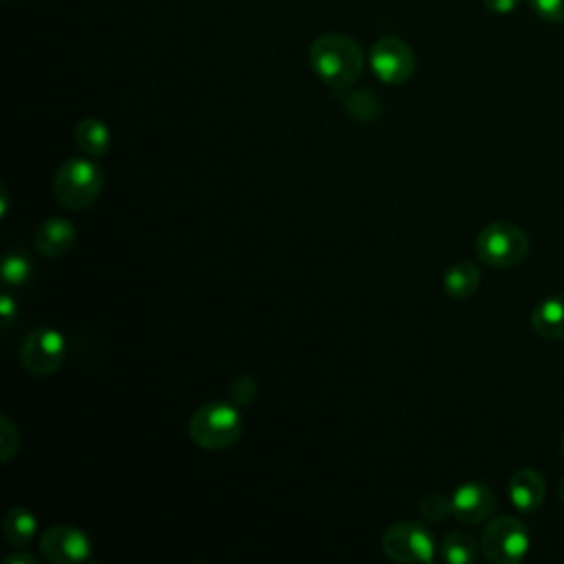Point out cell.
I'll list each match as a JSON object with an SVG mask.
<instances>
[{"label":"cell","instance_id":"12","mask_svg":"<svg viewBox=\"0 0 564 564\" xmlns=\"http://www.w3.org/2000/svg\"><path fill=\"white\" fill-rule=\"evenodd\" d=\"M75 240H77V231H75V225L66 218H48L44 220L35 236H33V242H35V249L46 256V258H59V256H66L73 247H75Z\"/></svg>","mask_w":564,"mask_h":564},{"label":"cell","instance_id":"20","mask_svg":"<svg viewBox=\"0 0 564 564\" xmlns=\"http://www.w3.org/2000/svg\"><path fill=\"white\" fill-rule=\"evenodd\" d=\"M419 513L432 522L445 520L452 513V498L443 496V494H427L421 502H419Z\"/></svg>","mask_w":564,"mask_h":564},{"label":"cell","instance_id":"21","mask_svg":"<svg viewBox=\"0 0 564 564\" xmlns=\"http://www.w3.org/2000/svg\"><path fill=\"white\" fill-rule=\"evenodd\" d=\"M18 445H20L18 427L11 423L9 416H2L0 419V456H2V463L11 460V456L18 452Z\"/></svg>","mask_w":564,"mask_h":564},{"label":"cell","instance_id":"11","mask_svg":"<svg viewBox=\"0 0 564 564\" xmlns=\"http://www.w3.org/2000/svg\"><path fill=\"white\" fill-rule=\"evenodd\" d=\"M507 491H509L511 505L518 511L533 513L542 507V502L546 498V482L535 469L524 467V469H518L511 474Z\"/></svg>","mask_w":564,"mask_h":564},{"label":"cell","instance_id":"16","mask_svg":"<svg viewBox=\"0 0 564 564\" xmlns=\"http://www.w3.org/2000/svg\"><path fill=\"white\" fill-rule=\"evenodd\" d=\"M480 286V271L474 262H454L443 278V289L454 300H465L474 295Z\"/></svg>","mask_w":564,"mask_h":564},{"label":"cell","instance_id":"18","mask_svg":"<svg viewBox=\"0 0 564 564\" xmlns=\"http://www.w3.org/2000/svg\"><path fill=\"white\" fill-rule=\"evenodd\" d=\"M344 106H346L348 115L355 117L357 121H372L381 112L379 97L368 88H357V90L348 93L344 99Z\"/></svg>","mask_w":564,"mask_h":564},{"label":"cell","instance_id":"27","mask_svg":"<svg viewBox=\"0 0 564 564\" xmlns=\"http://www.w3.org/2000/svg\"><path fill=\"white\" fill-rule=\"evenodd\" d=\"M557 491H560V498H562V502H564V476H562L560 482H557Z\"/></svg>","mask_w":564,"mask_h":564},{"label":"cell","instance_id":"3","mask_svg":"<svg viewBox=\"0 0 564 564\" xmlns=\"http://www.w3.org/2000/svg\"><path fill=\"white\" fill-rule=\"evenodd\" d=\"M187 434L192 443L203 449H225L242 434V416L231 403H203L189 416Z\"/></svg>","mask_w":564,"mask_h":564},{"label":"cell","instance_id":"19","mask_svg":"<svg viewBox=\"0 0 564 564\" xmlns=\"http://www.w3.org/2000/svg\"><path fill=\"white\" fill-rule=\"evenodd\" d=\"M33 275L29 258L20 251H9L2 260V280L7 286H24Z\"/></svg>","mask_w":564,"mask_h":564},{"label":"cell","instance_id":"28","mask_svg":"<svg viewBox=\"0 0 564 564\" xmlns=\"http://www.w3.org/2000/svg\"><path fill=\"white\" fill-rule=\"evenodd\" d=\"M562 454H564V436H562Z\"/></svg>","mask_w":564,"mask_h":564},{"label":"cell","instance_id":"7","mask_svg":"<svg viewBox=\"0 0 564 564\" xmlns=\"http://www.w3.org/2000/svg\"><path fill=\"white\" fill-rule=\"evenodd\" d=\"M66 357V339L57 328H35L20 344V366L35 377L53 375Z\"/></svg>","mask_w":564,"mask_h":564},{"label":"cell","instance_id":"2","mask_svg":"<svg viewBox=\"0 0 564 564\" xmlns=\"http://www.w3.org/2000/svg\"><path fill=\"white\" fill-rule=\"evenodd\" d=\"M104 183L106 174L97 161L73 156L57 167L53 176V196L62 207L79 212L97 200Z\"/></svg>","mask_w":564,"mask_h":564},{"label":"cell","instance_id":"25","mask_svg":"<svg viewBox=\"0 0 564 564\" xmlns=\"http://www.w3.org/2000/svg\"><path fill=\"white\" fill-rule=\"evenodd\" d=\"M37 564V557L33 555V553H26V551H22V549H18L15 553H11V555H7L4 557V564Z\"/></svg>","mask_w":564,"mask_h":564},{"label":"cell","instance_id":"10","mask_svg":"<svg viewBox=\"0 0 564 564\" xmlns=\"http://www.w3.org/2000/svg\"><path fill=\"white\" fill-rule=\"evenodd\" d=\"M496 509L494 491L482 482H463L452 494V516L463 524H478Z\"/></svg>","mask_w":564,"mask_h":564},{"label":"cell","instance_id":"24","mask_svg":"<svg viewBox=\"0 0 564 564\" xmlns=\"http://www.w3.org/2000/svg\"><path fill=\"white\" fill-rule=\"evenodd\" d=\"M520 2L522 0H482L485 9H489L491 13H500V15L513 13L520 7Z\"/></svg>","mask_w":564,"mask_h":564},{"label":"cell","instance_id":"17","mask_svg":"<svg viewBox=\"0 0 564 564\" xmlns=\"http://www.w3.org/2000/svg\"><path fill=\"white\" fill-rule=\"evenodd\" d=\"M478 549L480 542H476V538L467 531H449L445 533V538L441 540V557L449 564H469L478 557Z\"/></svg>","mask_w":564,"mask_h":564},{"label":"cell","instance_id":"9","mask_svg":"<svg viewBox=\"0 0 564 564\" xmlns=\"http://www.w3.org/2000/svg\"><path fill=\"white\" fill-rule=\"evenodd\" d=\"M40 553L51 564H82L93 553L90 538L73 524H55L40 538Z\"/></svg>","mask_w":564,"mask_h":564},{"label":"cell","instance_id":"13","mask_svg":"<svg viewBox=\"0 0 564 564\" xmlns=\"http://www.w3.org/2000/svg\"><path fill=\"white\" fill-rule=\"evenodd\" d=\"M531 326L544 339H564V293L549 295L535 304Z\"/></svg>","mask_w":564,"mask_h":564},{"label":"cell","instance_id":"1","mask_svg":"<svg viewBox=\"0 0 564 564\" xmlns=\"http://www.w3.org/2000/svg\"><path fill=\"white\" fill-rule=\"evenodd\" d=\"M311 68L333 90L348 88L364 68L361 46L344 33H324L308 48Z\"/></svg>","mask_w":564,"mask_h":564},{"label":"cell","instance_id":"22","mask_svg":"<svg viewBox=\"0 0 564 564\" xmlns=\"http://www.w3.org/2000/svg\"><path fill=\"white\" fill-rule=\"evenodd\" d=\"M531 9L546 22H564V0H529Z\"/></svg>","mask_w":564,"mask_h":564},{"label":"cell","instance_id":"8","mask_svg":"<svg viewBox=\"0 0 564 564\" xmlns=\"http://www.w3.org/2000/svg\"><path fill=\"white\" fill-rule=\"evenodd\" d=\"M416 57L408 42L386 35L370 48V70L383 84H403L414 75Z\"/></svg>","mask_w":564,"mask_h":564},{"label":"cell","instance_id":"15","mask_svg":"<svg viewBox=\"0 0 564 564\" xmlns=\"http://www.w3.org/2000/svg\"><path fill=\"white\" fill-rule=\"evenodd\" d=\"M37 531V518L26 507H11L2 520V533L15 549H26Z\"/></svg>","mask_w":564,"mask_h":564},{"label":"cell","instance_id":"14","mask_svg":"<svg viewBox=\"0 0 564 564\" xmlns=\"http://www.w3.org/2000/svg\"><path fill=\"white\" fill-rule=\"evenodd\" d=\"M75 143L77 148L93 156V159H101L108 154L110 150V128L97 119V117H86L75 126Z\"/></svg>","mask_w":564,"mask_h":564},{"label":"cell","instance_id":"26","mask_svg":"<svg viewBox=\"0 0 564 564\" xmlns=\"http://www.w3.org/2000/svg\"><path fill=\"white\" fill-rule=\"evenodd\" d=\"M0 216H7V207H9V194H7V189L2 187V192H0Z\"/></svg>","mask_w":564,"mask_h":564},{"label":"cell","instance_id":"4","mask_svg":"<svg viewBox=\"0 0 564 564\" xmlns=\"http://www.w3.org/2000/svg\"><path fill=\"white\" fill-rule=\"evenodd\" d=\"M476 253L489 267L509 269L527 258L529 238L513 223H489L476 236Z\"/></svg>","mask_w":564,"mask_h":564},{"label":"cell","instance_id":"5","mask_svg":"<svg viewBox=\"0 0 564 564\" xmlns=\"http://www.w3.org/2000/svg\"><path fill=\"white\" fill-rule=\"evenodd\" d=\"M480 551L491 564H516L529 551L527 527L511 516L491 520L480 535Z\"/></svg>","mask_w":564,"mask_h":564},{"label":"cell","instance_id":"6","mask_svg":"<svg viewBox=\"0 0 564 564\" xmlns=\"http://www.w3.org/2000/svg\"><path fill=\"white\" fill-rule=\"evenodd\" d=\"M381 551L388 560L412 564V562H432L436 555V544L432 533L412 520L390 524L381 535Z\"/></svg>","mask_w":564,"mask_h":564},{"label":"cell","instance_id":"23","mask_svg":"<svg viewBox=\"0 0 564 564\" xmlns=\"http://www.w3.org/2000/svg\"><path fill=\"white\" fill-rule=\"evenodd\" d=\"M15 315H18V306H15L13 297L9 293H2V297H0V322H2V326H9Z\"/></svg>","mask_w":564,"mask_h":564}]
</instances>
